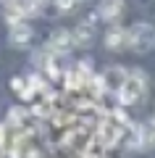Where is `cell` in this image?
Instances as JSON below:
<instances>
[{"mask_svg":"<svg viewBox=\"0 0 155 158\" xmlns=\"http://www.w3.org/2000/svg\"><path fill=\"white\" fill-rule=\"evenodd\" d=\"M32 37H34V32H32V27H29V24H24V21L11 24V32H8V42H11L13 48H27L29 42H32Z\"/></svg>","mask_w":155,"mask_h":158,"instance_id":"cell-4","label":"cell"},{"mask_svg":"<svg viewBox=\"0 0 155 158\" xmlns=\"http://www.w3.org/2000/svg\"><path fill=\"white\" fill-rule=\"evenodd\" d=\"M92 142H95V132H89V129H71L66 135V145L79 156H84Z\"/></svg>","mask_w":155,"mask_h":158,"instance_id":"cell-3","label":"cell"},{"mask_svg":"<svg viewBox=\"0 0 155 158\" xmlns=\"http://www.w3.org/2000/svg\"><path fill=\"white\" fill-rule=\"evenodd\" d=\"M126 74L129 71H124L121 66H111L103 77H100V85H103V90H108V92H116L118 95V90H121V85H124V79H126Z\"/></svg>","mask_w":155,"mask_h":158,"instance_id":"cell-5","label":"cell"},{"mask_svg":"<svg viewBox=\"0 0 155 158\" xmlns=\"http://www.w3.org/2000/svg\"><path fill=\"white\" fill-rule=\"evenodd\" d=\"M105 48H108V50H113V53H118V50H124V48H129L126 29H124V27L108 29V34H105Z\"/></svg>","mask_w":155,"mask_h":158,"instance_id":"cell-7","label":"cell"},{"mask_svg":"<svg viewBox=\"0 0 155 158\" xmlns=\"http://www.w3.org/2000/svg\"><path fill=\"white\" fill-rule=\"evenodd\" d=\"M124 13V0H100L97 6V16L105 19V21H113Z\"/></svg>","mask_w":155,"mask_h":158,"instance_id":"cell-8","label":"cell"},{"mask_svg":"<svg viewBox=\"0 0 155 158\" xmlns=\"http://www.w3.org/2000/svg\"><path fill=\"white\" fill-rule=\"evenodd\" d=\"M145 90H147V79H145L142 71H129L126 79H124L121 90H118V100L124 106H134L137 100H142Z\"/></svg>","mask_w":155,"mask_h":158,"instance_id":"cell-1","label":"cell"},{"mask_svg":"<svg viewBox=\"0 0 155 158\" xmlns=\"http://www.w3.org/2000/svg\"><path fill=\"white\" fill-rule=\"evenodd\" d=\"M71 34H74V48H87L89 42H92V37H95V27L89 21H84V24H79L76 32H71Z\"/></svg>","mask_w":155,"mask_h":158,"instance_id":"cell-9","label":"cell"},{"mask_svg":"<svg viewBox=\"0 0 155 158\" xmlns=\"http://www.w3.org/2000/svg\"><path fill=\"white\" fill-rule=\"evenodd\" d=\"M126 40H129V48H132L134 53H145V50H150V45L155 42V29L150 27V24L139 21V24H134L132 29H126Z\"/></svg>","mask_w":155,"mask_h":158,"instance_id":"cell-2","label":"cell"},{"mask_svg":"<svg viewBox=\"0 0 155 158\" xmlns=\"http://www.w3.org/2000/svg\"><path fill=\"white\" fill-rule=\"evenodd\" d=\"M137 129H139L142 145H155V121H145V124L137 127Z\"/></svg>","mask_w":155,"mask_h":158,"instance_id":"cell-10","label":"cell"},{"mask_svg":"<svg viewBox=\"0 0 155 158\" xmlns=\"http://www.w3.org/2000/svg\"><path fill=\"white\" fill-rule=\"evenodd\" d=\"M47 48H50V53L63 56V53H68V50L74 48V34L66 32V29H58V32H53V37H50Z\"/></svg>","mask_w":155,"mask_h":158,"instance_id":"cell-6","label":"cell"}]
</instances>
